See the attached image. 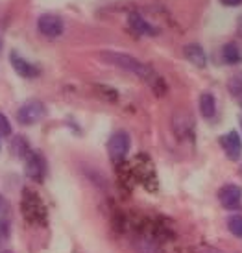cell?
<instances>
[{"label": "cell", "mask_w": 242, "mask_h": 253, "mask_svg": "<svg viewBox=\"0 0 242 253\" xmlns=\"http://www.w3.org/2000/svg\"><path fill=\"white\" fill-rule=\"evenodd\" d=\"M100 57L109 65H115V67H121L124 71L128 72H133L137 76H141L144 80H148L152 76V69H150L148 65L141 63L139 59H135L133 56H129V54H122V52H102Z\"/></svg>", "instance_id": "6da1fadb"}, {"label": "cell", "mask_w": 242, "mask_h": 253, "mask_svg": "<svg viewBox=\"0 0 242 253\" xmlns=\"http://www.w3.org/2000/svg\"><path fill=\"white\" fill-rule=\"evenodd\" d=\"M44 115H46V109H44L43 104L37 102V100H32V102H26L24 106L19 107L17 120L21 122L22 126H32V124L39 122L41 119H44Z\"/></svg>", "instance_id": "7a4b0ae2"}, {"label": "cell", "mask_w": 242, "mask_h": 253, "mask_svg": "<svg viewBox=\"0 0 242 253\" xmlns=\"http://www.w3.org/2000/svg\"><path fill=\"white\" fill-rule=\"evenodd\" d=\"M63 21L57 15L46 13L37 19V30L46 37H59L63 34Z\"/></svg>", "instance_id": "3957f363"}, {"label": "cell", "mask_w": 242, "mask_h": 253, "mask_svg": "<svg viewBox=\"0 0 242 253\" xmlns=\"http://www.w3.org/2000/svg\"><path fill=\"white\" fill-rule=\"evenodd\" d=\"M129 150V135L126 131H117L107 142V152L111 155L113 161H121L122 157H126Z\"/></svg>", "instance_id": "277c9868"}, {"label": "cell", "mask_w": 242, "mask_h": 253, "mask_svg": "<svg viewBox=\"0 0 242 253\" xmlns=\"http://www.w3.org/2000/svg\"><path fill=\"white\" fill-rule=\"evenodd\" d=\"M26 176L34 181H41L44 177V172H46V163H44L43 155L39 154H30L28 159H26Z\"/></svg>", "instance_id": "5b68a950"}, {"label": "cell", "mask_w": 242, "mask_h": 253, "mask_svg": "<svg viewBox=\"0 0 242 253\" xmlns=\"http://www.w3.org/2000/svg\"><path fill=\"white\" fill-rule=\"evenodd\" d=\"M218 200H220V204L226 209H237L241 205V200H242L241 187H237V185H226V187H222L220 192H218Z\"/></svg>", "instance_id": "8992f818"}, {"label": "cell", "mask_w": 242, "mask_h": 253, "mask_svg": "<svg viewBox=\"0 0 242 253\" xmlns=\"http://www.w3.org/2000/svg\"><path fill=\"white\" fill-rule=\"evenodd\" d=\"M220 142H222V148H224V152H226V155H228L229 159H233V161L241 159V155H242V142H241V137H239L235 131H229V133H226L220 139Z\"/></svg>", "instance_id": "52a82bcc"}, {"label": "cell", "mask_w": 242, "mask_h": 253, "mask_svg": "<svg viewBox=\"0 0 242 253\" xmlns=\"http://www.w3.org/2000/svg\"><path fill=\"white\" fill-rule=\"evenodd\" d=\"M9 61H11V65H13V69L19 74H21L22 78H36L37 74H39V69H36L32 63H28L26 59H22L17 52H11V56H9Z\"/></svg>", "instance_id": "ba28073f"}, {"label": "cell", "mask_w": 242, "mask_h": 253, "mask_svg": "<svg viewBox=\"0 0 242 253\" xmlns=\"http://www.w3.org/2000/svg\"><path fill=\"white\" fill-rule=\"evenodd\" d=\"M185 57L191 63L196 65V67H205V63H207L205 52H203V48H202L200 44H187Z\"/></svg>", "instance_id": "9c48e42d"}, {"label": "cell", "mask_w": 242, "mask_h": 253, "mask_svg": "<svg viewBox=\"0 0 242 253\" xmlns=\"http://www.w3.org/2000/svg\"><path fill=\"white\" fill-rule=\"evenodd\" d=\"M200 113L203 119H213L214 113H216V102H214V96L209 94V92H203L200 96Z\"/></svg>", "instance_id": "30bf717a"}, {"label": "cell", "mask_w": 242, "mask_h": 253, "mask_svg": "<svg viewBox=\"0 0 242 253\" xmlns=\"http://www.w3.org/2000/svg\"><path fill=\"white\" fill-rule=\"evenodd\" d=\"M129 26L135 30L137 34H143V36H154V34H156V30L152 28L148 22L137 13L129 15Z\"/></svg>", "instance_id": "8fae6325"}, {"label": "cell", "mask_w": 242, "mask_h": 253, "mask_svg": "<svg viewBox=\"0 0 242 253\" xmlns=\"http://www.w3.org/2000/svg\"><path fill=\"white\" fill-rule=\"evenodd\" d=\"M241 59H242V52L235 42H229V44L224 46V61H226V63L233 65V63H239Z\"/></svg>", "instance_id": "7c38bea8"}, {"label": "cell", "mask_w": 242, "mask_h": 253, "mask_svg": "<svg viewBox=\"0 0 242 253\" xmlns=\"http://www.w3.org/2000/svg\"><path fill=\"white\" fill-rule=\"evenodd\" d=\"M228 89L233 96H242V72H237V74L229 78Z\"/></svg>", "instance_id": "4fadbf2b"}, {"label": "cell", "mask_w": 242, "mask_h": 253, "mask_svg": "<svg viewBox=\"0 0 242 253\" xmlns=\"http://www.w3.org/2000/svg\"><path fill=\"white\" fill-rule=\"evenodd\" d=\"M228 227H229V231L233 233L235 237L242 239V216H239V214L229 216L228 218Z\"/></svg>", "instance_id": "5bb4252c"}, {"label": "cell", "mask_w": 242, "mask_h": 253, "mask_svg": "<svg viewBox=\"0 0 242 253\" xmlns=\"http://www.w3.org/2000/svg\"><path fill=\"white\" fill-rule=\"evenodd\" d=\"M11 133V126H9V120L6 119V115L0 113V135L6 137V135Z\"/></svg>", "instance_id": "9a60e30c"}, {"label": "cell", "mask_w": 242, "mask_h": 253, "mask_svg": "<svg viewBox=\"0 0 242 253\" xmlns=\"http://www.w3.org/2000/svg\"><path fill=\"white\" fill-rule=\"evenodd\" d=\"M242 0H222V4H226V6H239Z\"/></svg>", "instance_id": "2e32d148"}, {"label": "cell", "mask_w": 242, "mask_h": 253, "mask_svg": "<svg viewBox=\"0 0 242 253\" xmlns=\"http://www.w3.org/2000/svg\"><path fill=\"white\" fill-rule=\"evenodd\" d=\"M239 34H241V36H242V19H241V21H239Z\"/></svg>", "instance_id": "e0dca14e"}, {"label": "cell", "mask_w": 242, "mask_h": 253, "mask_svg": "<svg viewBox=\"0 0 242 253\" xmlns=\"http://www.w3.org/2000/svg\"><path fill=\"white\" fill-rule=\"evenodd\" d=\"M2 207H4V198L0 196V209H2Z\"/></svg>", "instance_id": "ac0fdd59"}, {"label": "cell", "mask_w": 242, "mask_h": 253, "mask_svg": "<svg viewBox=\"0 0 242 253\" xmlns=\"http://www.w3.org/2000/svg\"><path fill=\"white\" fill-rule=\"evenodd\" d=\"M0 52H2V41H0Z\"/></svg>", "instance_id": "d6986e66"}, {"label": "cell", "mask_w": 242, "mask_h": 253, "mask_svg": "<svg viewBox=\"0 0 242 253\" xmlns=\"http://www.w3.org/2000/svg\"><path fill=\"white\" fill-rule=\"evenodd\" d=\"M213 253H220V252H213Z\"/></svg>", "instance_id": "ffe728a7"}, {"label": "cell", "mask_w": 242, "mask_h": 253, "mask_svg": "<svg viewBox=\"0 0 242 253\" xmlns=\"http://www.w3.org/2000/svg\"><path fill=\"white\" fill-rule=\"evenodd\" d=\"M2 253H9V252H2Z\"/></svg>", "instance_id": "44dd1931"}, {"label": "cell", "mask_w": 242, "mask_h": 253, "mask_svg": "<svg viewBox=\"0 0 242 253\" xmlns=\"http://www.w3.org/2000/svg\"><path fill=\"white\" fill-rule=\"evenodd\" d=\"M241 126H242V120H241Z\"/></svg>", "instance_id": "7402d4cb"}, {"label": "cell", "mask_w": 242, "mask_h": 253, "mask_svg": "<svg viewBox=\"0 0 242 253\" xmlns=\"http://www.w3.org/2000/svg\"><path fill=\"white\" fill-rule=\"evenodd\" d=\"M0 148H2V146H0Z\"/></svg>", "instance_id": "603a6c76"}]
</instances>
